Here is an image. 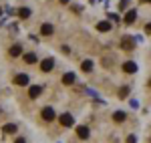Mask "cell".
Instances as JSON below:
<instances>
[{"mask_svg": "<svg viewBox=\"0 0 151 143\" xmlns=\"http://www.w3.org/2000/svg\"><path fill=\"white\" fill-rule=\"evenodd\" d=\"M0 14H2V10H0Z\"/></svg>", "mask_w": 151, "mask_h": 143, "instance_id": "obj_28", "label": "cell"}, {"mask_svg": "<svg viewBox=\"0 0 151 143\" xmlns=\"http://www.w3.org/2000/svg\"><path fill=\"white\" fill-rule=\"evenodd\" d=\"M123 71L127 75H133V73H137V65L133 60H127V63H123Z\"/></svg>", "mask_w": 151, "mask_h": 143, "instance_id": "obj_5", "label": "cell"}, {"mask_svg": "<svg viewBox=\"0 0 151 143\" xmlns=\"http://www.w3.org/2000/svg\"><path fill=\"white\" fill-rule=\"evenodd\" d=\"M109 18H111V20H115V22H119V20H121V18H119V16H117V14H113V12H111V14H109Z\"/></svg>", "mask_w": 151, "mask_h": 143, "instance_id": "obj_22", "label": "cell"}, {"mask_svg": "<svg viewBox=\"0 0 151 143\" xmlns=\"http://www.w3.org/2000/svg\"><path fill=\"white\" fill-rule=\"evenodd\" d=\"M14 143H26V141H24L22 137H18V139H16V141H14Z\"/></svg>", "mask_w": 151, "mask_h": 143, "instance_id": "obj_24", "label": "cell"}, {"mask_svg": "<svg viewBox=\"0 0 151 143\" xmlns=\"http://www.w3.org/2000/svg\"><path fill=\"white\" fill-rule=\"evenodd\" d=\"M127 6H129V0H121V4H119V8H121V10H125Z\"/></svg>", "mask_w": 151, "mask_h": 143, "instance_id": "obj_20", "label": "cell"}, {"mask_svg": "<svg viewBox=\"0 0 151 143\" xmlns=\"http://www.w3.org/2000/svg\"><path fill=\"white\" fill-rule=\"evenodd\" d=\"M75 83V73H67L63 77V85H73Z\"/></svg>", "mask_w": 151, "mask_h": 143, "instance_id": "obj_16", "label": "cell"}, {"mask_svg": "<svg viewBox=\"0 0 151 143\" xmlns=\"http://www.w3.org/2000/svg\"><path fill=\"white\" fill-rule=\"evenodd\" d=\"M70 0H60V4H69Z\"/></svg>", "mask_w": 151, "mask_h": 143, "instance_id": "obj_25", "label": "cell"}, {"mask_svg": "<svg viewBox=\"0 0 151 143\" xmlns=\"http://www.w3.org/2000/svg\"><path fill=\"white\" fill-rule=\"evenodd\" d=\"M16 125H12V123H8V125H4L2 127V131H4V135H12V133H16Z\"/></svg>", "mask_w": 151, "mask_h": 143, "instance_id": "obj_14", "label": "cell"}, {"mask_svg": "<svg viewBox=\"0 0 151 143\" xmlns=\"http://www.w3.org/2000/svg\"><path fill=\"white\" fill-rule=\"evenodd\" d=\"M58 123H60L63 127H70L75 121H73V115H70V113H63V115L58 117Z\"/></svg>", "mask_w": 151, "mask_h": 143, "instance_id": "obj_2", "label": "cell"}, {"mask_svg": "<svg viewBox=\"0 0 151 143\" xmlns=\"http://www.w3.org/2000/svg\"><path fill=\"white\" fill-rule=\"evenodd\" d=\"M8 52H10V57H20L22 55V45H12Z\"/></svg>", "mask_w": 151, "mask_h": 143, "instance_id": "obj_11", "label": "cell"}, {"mask_svg": "<svg viewBox=\"0 0 151 143\" xmlns=\"http://www.w3.org/2000/svg\"><path fill=\"white\" fill-rule=\"evenodd\" d=\"M149 87H151V79H149Z\"/></svg>", "mask_w": 151, "mask_h": 143, "instance_id": "obj_27", "label": "cell"}, {"mask_svg": "<svg viewBox=\"0 0 151 143\" xmlns=\"http://www.w3.org/2000/svg\"><path fill=\"white\" fill-rule=\"evenodd\" d=\"M18 16H20V18H28V16H30V8H20V10H18Z\"/></svg>", "mask_w": 151, "mask_h": 143, "instance_id": "obj_19", "label": "cell"}, {"mask_svg": "<svg viewBox=\"0 0 151 143\" xmlns=\"http://www.w3.org/2000/svg\"><path fill=\"white\" fill-rule=\"evenodd\" d=\"M125 117H127V115H125L123 111H115V113H113V121H117V123H123Z\"/></svg>", "mask_w": 151, "mask_h": 143, "instance_id": "obj_17", "label": "cell"}, {"mask_svg": "<svg viewBox=\"0 0 151 143\" xmlns=\"http://www.w3.org/2000/svg\"><path fill=\"white\" fill-rule=\"evenodd\" d=\"M81 69L85 73H91V71H93V60H89V59L83 60V63H81Z\"/></svg>", "mask_w": 151, "mask_h": 143, "instance_id": "obj_15", "label": "cell"}, {"mask_svg": "<svg viewBox=\"0 0 151 143\" xmlns=\"http://www.w3.org/2000/svg\"><path fill=\"white\" fill-rule=\"evenodd\" d=\"M133 47H135V38H133V36L125 34L121 38V48H123V50H133Z\"/></svg>", "mask_w": 151, "mask_h": 143, "instance_id": "obj_1", "label": "cell"}, {"mask_svg": "<svg viewBox=\"0 0 151 143\" xmlns=\"http://www.w3.org/2000/svg\"><path fill=\"white\" fill-rule=\"evenodd\" d=\"M40 117H42L45 121H55V109L52 107H45L42 113H40Z\"/></svg>", "mask_w": 151, "mask_h": 143, "instance_id": "obj_4", "label": "cell"}, {"mask_svg": "<svg viewBox=\"0 0 151 143\" xmlns=\"http://www.w3.org/2000/svg\"><path fill=\"white\" fill-rule=\"evenodd\" d=\"M137 20V10H127L125 14V24H133Z\"/></svg>", "mask_w": 151, "mask_h": 143, "instance_id": "obj_10", "label": "cell"}, {"mask_svg": "<svg viewBox=\"0 0 151 143\" xmlns=\"http://www.w3.org/2000/svg\"><path fill=\"white\" fill-rule=\"evenodd\" d=\"M40 93H42V87H38V85H32V87L28 89V95H30V99L40 97Z\"/></svg>", "mask_w": 151, "mask_h": 143, "instance_id": "obj_9", "label": "cell"}, {"mask_svg": "<svg viewBox=\"0 0 151 143\" xmlns=\"http://www.w3.org/2000/svg\"><path fill=\"white\" fill-rule=\"evenodd\" d=\"M22 60L26 63V65H35L36 63V55L35 52H26V55H22Z\"/></svg>", "mask_w": 151, "mask_h": 143, "instance_id": "obj_13", "label": "cell"}, {"mask_svg": "<svg viewBox=\"0 0 151 143\" xmlns=\"http://www.w3.org/2000/svg\"><path fill=\"white\" fill-rule=\"evenodd\" d=\"M52 32H55V26H52V24L45 22L42 26H40V34H42V36H50Z\"/></svg>", "mask_w": 151, "mask_h": 143, "instance_id": "obj_6", "label": "cell"}, {"mask_svg": "<svg viewBox=\"0 0 151 143\" xmlns=\"http://www.w3.org/2000/svg\"><path fill=\"white\" fill-rule=\"evenodd\" d=\"M14 83L20 85V87H26V85H28V75H24V73L16 75V77H14Z\"/></svg>", "mask_w": 151, "mask_h": 143, "instance_id": "obj_7", "label": "cell"}, {"mask_svg": "<svg viewBox=\"0 0 151 143\" xmlns=\"http://www.w3.org/2000/svg\"><path fill=\"white\" fill-rule=\"evenodd\" d=\"M97 30H99V32H107V30H111V22H109V20H101V22L97 24Z\"/></svg>", "mask_w": 151, "mask_h": 143, "instance_id": "obj_12", "label": "cell"}, {"mask_svg": "<svg viewBox=\"0 0 151 143\" xmlns=\"http://www.w3.org/2000/svg\"><path fill=\"white\" fill-rule=\"evenodd\" d=\"M141 2H151V0H141Z\"/></svg>", "mask_w": 151, "mask_h": 143, "instance_id": "obj_26", "label": "cell"}, {"mask_svg": "<svg viewBox=\"0 0 151 143\" xmlns=\"http://www.w3.org/2000/svg\"><path fill=\"white\" fill-rule=\"evenodd\" d=\"M127 143H137V137H135V135H129V137H127Z\"/></svg>", "mask_w": 151, "mask_h": 143, "instance_id": "obj_21", "label": "cell"}, {"mask_svg": "<svg viewBox=\"0 0 151 143\" xmlns=\"http://www.w3.org/2000/svg\"><path fill=\"white\" fill-rule=\"evenodd\" d=\"M52 69H55V60L52 59H45L42 63H40V71L42 73H50Z\"/></svg>", "mask_w": 151, "mask_h": 143, "instance_id": "obj_3", "label": "cell"}, {"mask_svg": "<svg viewBox=\"0 0 151 143\" xmlns=\"http://www.w3.org/2000/svg\"><path fill=\"white\" fill-rule=\"evenodd\" d=\"M119 97H121V99H127L129 97V87H121V89H119Z\"/></svg>", "mask_w": 151, "mask_h": 143, "instance_id": "obj_18", "label": "cell"}, {"mask_svg": "<svg viewBox=\"0 0 151 143\" xmlns=\"http://www.w3.org/2000/svg\"><path fill=\"white\" fill-rule=\"evenodd\" d=\"M145 32H147V34H151V22L145 24Z\"/></svg>", "mask_w": 151, "mask_h": 143, "instance_id": "obj_23", "label": "cell"}, {"mask_svg": "<svg viewBox=\"0 0 151 143\" xmlns=\"http://www.w3.org/2000/svg\"><path fill=\"white\" fill-rule=\"evenodd\" d=\"M77 135H79V139H89V127L87 125H79L77 127Z\"/></svg>", "mask_w": 151, "mask_h": 143, "instance_id": "obj_8", "label": "cell"}]
</instances>
